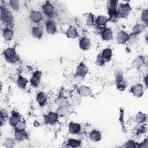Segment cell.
<instances>
[{"mask_svg": "<svg viewBox=\"0 0 148 148\" xmlns=\"http://www.w3.org/2000/svg\"><path fill=\"white\" fill-rule=\"evenodd\" d=\"M1 17L2 21L7 25H10L13 22V17L12 13L9 9L6 8H1Z\"/></svg>", "mask_w": 148, "mask_h": 148, "instance_id": "cell-1", "label": "cell"}, {"mask_svg": "<svg viewBox=\"0 0 148 148\" xmlns=\"http://www.w3.org/2000/svg\"><path fill=\"white\" fill-rule=\"evenodd\" d=\"M4 57L10 62H15L18 60V56L15 50L13 48H8L4 50Z\"/></svg>", "mask_w": 148, "mask_h": 148, "instance_id": "cell-2", "label": "cell"}, {"mask_svg": "<svg viewBox=\"0 0 148 148\" xmlns=\"http://www.w3.org/2000/svg\"><path fill=\"white\" fill-rule=\"evenodd\" d=\"M131 11V7L128 3L120 4L117 10L119 16L123 18L127 17Z\"/></svg>", "mask_w": 148, "mask_h": 148, "instance_id": "cell-3", "label": "cell"}, {"mask_svg": "<svg viewBox=\"0 0 148 148\" xmlns=\"http://www.w3.org/2000/svg\"><path fill=\"white\" fill-rule=\"evenodd\" d=\"M58 114L57 113L50 112L45 117V120L46 123L49 124H53L57 120Z\"/></svg>", "mask_w": 148, "mask_h": 148, "instance_id": "cell-4", "label": "cell"}, {"mask_svg": "<svg viewBox=\"0 0 148 148\" xmlns=\"http://www.w3.org/2000/svg\"><path fill=\"white\" fill-rule=\"evenodd\" d=\"M131 92L134 95L137 97H141L143 94V86L140 84H138L133 86L131 88Z\"/></svg>", "mask_w": 148, "mask_h": 148, "instance_id": "cell-5", "label": "cell"}, {"mask_svg": "<svg viewBox=\"0 0 148 148\" xmlns=\"http://www.w3.org/2000/svg\"><path fill=\"white\" fill-rule=\"evenodd\" d=\"M42 11L45 14L50 16L53 14L54 9L51 3H50L49 2H47L42 6Z\"/></svg>", "mask_w": 148, "mask_h": 148, "instance_id": "cell-6", "label": "cell"}, {"mask_svg": "<svg viewBox=\"0 0 148 148\" xmlns=\"http://www.w3.org/2000/svg\"><path fill=\"white\" fill-rule=\"evenodd\" d=\"M29 18L32 22L38 23L42 20V14L39 11H32L30 14Z\"/></svg>", "mask_w": 148, "mask_h": 148, "instance_id": "cell-7", "label": "cell"}, {"mask_svg": "<svg viewBox=\"0 0 148 148\" xmlns=\"http://www.w3.org/2000/svg\"><path fill=\"white\" fill-rule=\"evenodd\" d=\"M116 39L119 43L123 44V43H125L127 41H128V35L124 31H120L117 33Z\"/></svg>", "mask_w": 148, "mask_h": 148, "instance_id": "cell-8", "label": "cell"}, {"mask_svg": "<svg viewBox=\"0 0 148 148\" xmlns=\"http://www.w3.org/2000/svg\"><path fill=\"white\" fill-rule=\"evenodd\" d=\"M101 37L105 40H110L113 38V32L110 28H104L101 32Z\"/></svg>", "mask_w": 148, "mask_h": 148, "instance_id": "cell-9", "label": "cell"}, {"mask_svg": "<svg viewBox=\"0 0 148 148\" xmlns=\"http://www.w3.org/2000/svg\"><path fill=\"white\" fill-rule=\"evenodd\" d=\"M117 1H109L107 3V8L108 10V13H113L117 12Z\"/></svg>", "mask_w": 148, "mask_h": 148, "instance_id": "cell-10", "label": "cell"}, {"mask_svg": "<svg viewBox=\"0 0 148 148\" xmlns=\"http://www.w3.org/2000/svg\"><path fill=\"white\" fill-rule=\"evenodd\" d=\"M47 99V95L44 92H40L36 96V101L40 105H44Z\"/></svg>", "mask_w": 148, "mask_h": 148, "instance_id": "cell-11", "label": "cell"}, {"mask_svg": "<svg viewBox=\"0 0 148 148\" xmlns=\"http://www.w3.org/2000/svg\"><path fill=\"white\" fill-rule=\"evenodd\" d=\"M46 31L48 34H54L56 32V25L53 21H48L46 23Z\"/></svg>", "mask_w": 148, "mask_h": 148, "instance_id": "cell-12", "label": "cell"}, {"mask_svg": "<svg viewBox=\"0 0 148 148\" xmlns=\"http://www.w3.org/2000/svg\"><path fill=\"white\" fill-rule=\"evenodd\" d=\"M90 39L87 38L83 37L82 38L79 42V46L81 49L84 50H88L90 47Z\"/></svg>", "mask_w": 148, "mask_h": 148, "instance_id": "cell-13", "label": "cell"}, {"mask_svg": "<svg viewBox=\"0 0 148 148\" xmlns=\"http://www.w3.org/2000/svg\"><path fill=\"white\" fill-rule=\"evenodd\" d=\"M88 71V68L84 64H80L76 69V74L79 76L83 77L87 73Z\"/></svg>", "mask_w": 148, "mask_h": 148, "instance_id": "cell-14", "label": "cell"}, {"mask_svg": "<svg viewBox=\"0 0 148 148\" xmlns=\"http://www.w3.org/2000/svg\"><path fill=\"white\" fill-rule=\"evenodd\" d=\"M40 76H41V73L39 71H36L33 74V76L31 79V83L32 86L34 87L38 86L40 82Z\"/></svg>", "mask_w": 148, "mask_h": 148, "instance_id": "cell-15", "label": "cell"}, {"mask_svg": "<svg viewBox=\"0 0 148 148\" xmlns=\"http://www.w3.org/2000/svg\"><path fill=\"white\" fill-rule=\"evenodd\" d=\"M32 35L35 38H40L43 35V28L41 26H36L32 29Z\"/></svg>", "mask_w": 148, "mask_h": 148, "instance_id": "cell-16", "label": "cell"}, {"mask_svg": "<svg viewBox=\"0 0 148 148\" xmlns=\"http://www.w3.org/2000/svg\"><path fill=\"white\" fill-rule=\"evenodd\" d=\"M145 63L144 58L140 56L137 57L132 62V66L136 69H139Z\"/></svg>", "mask_w": 148, "mask_h": 148, "instance_id": "cell-17", "label": "cell"}, {"mask_svg": "<svg viewBox=\"0 0 148 148\" xmlns=\"http://www.w3.org/2000/svg\"><path fill=\"white\" fill-rule=\"evenodd\" d=\"M79 94L82 96H88L91 94V90L90 87L82 86L78 89Z\"/></svg>", "mask_w": 148, "mask_h": 148, "instance_id": "cell-18", "label": "cell"}, {"mask_svg": "<svg viewBox=\"0 0 148 148\" xmlns=\"http://www.w3.org/2000/svg\"><path fill=\"white\" fill-rule=\"evenodd\" d=\"M15 138L18 141L23 140L27 138V134L24 130H17L15 131Z\"/></svg>", "mask_w": 148, "mask_h": 148, "instance_id": "cell-19", "label": "cell"}, {"mask_svg": "<svg viewBox=\"0 0 148 148\" xmlns=\"http://www.w3.org/2000/svg\"><path fill=\"white\" fill-rule=\"evenodd\" d=\"M108 21H109V19L106 16H99L95 20V24L97 26H99V27L104 26L105 25V24L107 23Z\"/></svg>", "mask_w": 148, "mask_h": 148, "instance_id": "cell-20", "label": "cell"}, {"mask_svg": "<svg viewBox=\"0 0 148 148\" xmlns=\"http://www.w3.org/2000/svg\"><path fill=\"white\" fill-rule=\"evenodd\" d=\"M19 121H20V116L16 112H13L9 119V123L11 125L14 126Z\"/></svg>", "mask_w": 148, "mask_h": 148, "instance_id": "cell-21", "label": "cell"}, {"mask_svg": "<svg viewBox=\"0 0 148 148\" xmlns=\"http://www.w3.org/2000/svg\"><path fill=\"white\" fill-rule=\"evenodd\" d=\"M80 125L77 123H71L69 124V131L71 134H77L78 133L80 130Z\"/></svg>", "mask_w": 148, "mask_h": 148, "instance_id": "cell-22", "label": "cell"}, {"mask_svg": "<svg viewBox=\"0 0 148 148\" xmlns=\"http://www.w3.org/2000/svg\"><path fill=\"white\" fill-rule=\"evenodd\" d=\"M66 36L69 38H75L77 36L78 34L76 28L73 26H71L67 29L66 32Z\"/></svg>", "mask_w": 148, "mask_h": 148, "instance_id": "cell-23", "label": "cell"}, {"mask_svg": "<svg viewBox=\"0 0 148 148\" xmlns=\"http://www.w3.org/2000/svg\"><path fill=\"white\" fill-rule=\"evenodd\" d=\"M3 37L6 40H10L13 37V31L9 28H5L3 30Z\"/></svg>", "mask_w": 148, "mask_h": 148, "instance_id": "cell-24", "label": "cell"}, {"mask_svg": "<svg viewBox=\"0 0 148 148\" xmlns=\"http://www.w3.org/2000/svg\"><path fill=\"white\" fill-rule=\"evenodd\" d=\"M90 138L91 140L94 142L99 141L101 138V134L99 131L97 130H93L90 134Z\"/></svg>", "mask_w": 148, "mask_h": 148, "instance_id": "cell-25", "label": "cell"}, {"mask_svg": "<svg viewBox=\"0 0 148 148\" xmlns=\"http://www.w3.org/2000/svg\"><path fill=\"white\" fill-rule=\"evenodd\" d=\"M27 83H28V80L26 78L22 76H20L18 78L17 85L20 88L24 89Z\"/></svg>", "mask_w": 148, "mask_h": 148, "instance_id": "cell-26", "label": "cell"}, {"mask_svg": "<svg viewBox=\"0 0 148 148\" xmlns=\"http://www.w3.org/2000/svg\"><path fill=\"white\" fill-rule=\"evenodd\" d=\"M145 25L143 24H136L133 27V34L136 35L141 33L145 29Z\"/></svg>", "mask_w": 148, "mask_h": 148, "instance_id": "cell-27", "label": "cell"}, {"mask_svg": "<svg viewBox=\"0 0 148 148\" xmlns=\"http://www.w3.org/2000/svg\"><path fill=\"white\" fill-rule=\"evenodd\" d=\"M101 55L105 60L109 61V60H110V58L112 57V50L109 49V48L105 49L103 50Z\"/></svg>", "mask_w": 148, "mask_h": 148, "instance_id": "cell-28", "label": "cell"}, {"mask_svg": "<svg viewBox=\"0 0 148 148\" xmlns=\"http://www.w3.org/2000/svg\"><path fill=\"white\" fill-rule=\"evenodd\" d=\"M68 112V108H67V106H60L58 108V109H57V113L59 116H64L66 115Z\"/></svg>", "mask_w": 148, "mask_h": 148, "instance_id": "cell-29", "label": "cell"}, {"mask_svg": "<svg viewBox=\"0 0 148 148\" xmlns=\"http://www.w3.org/2000/svg\"><path fill=\"white\" fill-rule=\"evenodd\" d=\"M80 140L71 138L68 141V145L72 147H77L80 145Z\"/></svg>", "mask_w": 148, "mask_h": 148, "instance_id": "cell-30", "label": "cell"}, {"mask_svg": "<svg viewBox=\"0 0 148 148\" xmlns=\"http://www.w3.org/2000/svg\"><path fill=\"white\" fill-rule=\"evenodd\" d=\"M9 5L11 9L14 11H18L20 8V5L18 1H10Z\"/></svg>", "mask_w": 148, "mask_h": 148, "instance_id": "cell-31", "label": "cell"}, {"mask_svg": "<svg viewBox=\"0 0 148 148\" xmlns=\"http://www.w3.org/2000/svg\"><path fill=\"white\" fill-rule=\"evenodd\" d=\"M56 102L60 106H67L68 105V101L64 98H59L57 99L56 101Z\"/></svg>", "mask_w": 148, "mask_h": 148, "instance_id": "cell-32", "label": "cell"}, {"mask_svg": "<svg viewBox=\"0 0 148 148\" xmlns=\"http://www.w3.org/2000/svg\"><path fill=\"white\" fill-rule=\"evenodd\" d=\"M136 120L138 122L143 123L144 121H146V117L145 114L142 113V112H139L136 116Z\"/></svg>", "mask_w": 148, "mask_h": 148, "instance_id": "cell-33", "label": "cell"}, {"mask_svg": "<svg viewBox=\"0 0 148 148\" xmlns=\"http://www.w3.org/2000/svg\"><path fill=\"white\" fill-rule=\"evenodd\" d=\"M94 21H95V20H94V16L91 13H89L87 15V19H86L87 24L89 26H92L94 23Z\"/></svg>", "mask_w": 148, "mask_h": 148, "instance_id": "cell-34", "label": "cell"}, {"mask_svg": "<svg viewBox=\"0 0 148 148\" xmlns=\"http://www.w3.org/2000/svg\"><path fill=\"white\" fill-rule=\"evenodd\" d=\"M115 80H116V83H117L123 80V72L121 71H117L115 73Z\"/></svg>", "mask_w": 148, "mask_h": 148, "instance_id": "cell-35", "label": "cell"}, {"mask_svg": "<svg viewBox=\"0 0 148 148\" xmlns=\"http://www.w3.org/2000/svg\"><path fill=\"white\" fill-rule=\"evenodd\" d=\"M15 128L17 130H24L25 128V124L23 121H19L15 125Z\"/></svg>", "mask_w": 148, "mask_h": 148, "instance_id": "cell-36", "label": "cell"}, {"mask_svg": "<svg viewBox=\"0 0 148 148\" xmlns=\"http://www.w3.org/2000/svg\"><path fill=\"white\" fill-rule=\"evenodd\" d=\"M105 62V60L103 58V57L101 54H98L96 60V64L99 66L103 65Z\"/></svg>", "mask_w": 148, "mask_h": 148, "instance_id": "cell-37", "label": "cell"}, {"mask_svg": "<svg viewBox=\"0 0 148 148\" xmlns=\"http://www.w3.org/2000/svg\"><path fill=\"white\" fill-rule=\"evenodd\" d=\"M116 84H117V88L119 89L121 91L124 90L127 87V82L124 79L122 81H121V82H119Z\"/></svg>", "mask_w": 148, "mask_h": 148, "instance_id": "cell-38", "label": "cell"}, {"mask_svg": "<svg viewBox=\"0 0 148 148\" xmlns=\"http://www.w3.org/2000/svg\"><path fill=\"white\" fill-rule=\"evenodd\" d=\"M4 144L5 145V146L7 147H13V145L14 144V142L11 138H7L5 140Z\"/></svg>", "mask_w": 148, "mask_h": 148, "instance_id": "cell-39", "label": "cell"}, {"mask_svg": "<svg viewBox=\"0 0 148 148\" xmlns=\"http://www.w3.org/2000/svg\"><path fill=\"white\" fill-rule=\"evenodd\" d=\"M147 10H144L142 13V15H141V18H142V20L144 22L147 23V18H148V14H147Z\"/></svg>", "mask_w": 148, "mask_h": 148, "instance_id": "cell-40", "label": "cell"}, {"mask_svg": "<svg viewBox=\"0 0 148 148\" xmlns=\"http://www.w3.org/2000/svg\"><path fill=\"white\" fill-rule=\"evenodd\" d=\"M128 42L130 43H134L136 41V36L134 34H130V36H128Z\"/></svg>", "mask_w": 148, "mask_h": 148, "instance_id": "cell-41", "label": "cell"}, {"mask_svg": "<svg viewBox=\"0 0 148 148\" xmlns=\"http://www.w3.org/2000/svg\"><path fill=\"white\" fill-rule=\"evenodd\" d=\"M8 117V113L6 110L2 109L1 110V123H2L3 120H5Z\"/></svg>", "mask_w": 148, "mask_h": 148, "instance_id": "cell-42", "label": "cell"}, {"mask_svg": "<svg viewBox=\"0 0 148 148\" xmlns=\"http://www.w3.org/2000/svg\"><path fill=\"white\" fill-rule=\"evenodd\" d=\"M125 147H135V143L133 140H130L127 143V145L125 146Z\"/></svg>", "mask_w": 148, "mask_h": 148, "instance_id": "cell-43", "label": "cell"}]
</instances>
